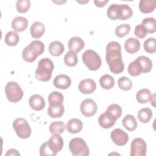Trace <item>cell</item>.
I'll return each mask as SVG.
<instances>
[{"instance_id":"1","label":"cell","mask_w":156,"mask_h":156,"mask_svg":"<svg viewBox=\"0 0 156 156\" xmlns=\"http://www.w3.org/2000/svg\"><path fill=\"white\" fill-rule=\"evenodd\" d=\"M106 62L110 70L114 74H120L124 69L122 59L121 47L116 41H110L106 46Z\"/></svg>"},{"instance_id":"2","label":"cell","mask_w":156,"mask_h":156,"mask_svg":"<svg viewBox=\"0 0 156 156\" xmlns=\"http://www.w3.org/2000/svg\"><path fill=\"white\" fill-rule=\"evenodd\" d=\"M44 50V43L40 40L32 41L28 46L25 47L22 52V57L26 62L31 63L36 60Z\"/></svg>"},{"instance_id":"3","label":"cell","mask_w":156,"mask_h":156,"mask_svg":"<svg viewBox=\"0 0 156 156\" xmlns=\"http://www.w3.org/2000/svg\"><path fill=\"white\" fill-rule=\"evenodd\" d=\"M54 68L52 61L48 58H43L38 63V68L35 70V77L42 82H47L51 78L52 72Z\"/></svg>"},{"instance_id":"4","label":"cell","mask_w":156,"mask_h":156,"mask_svg":"<svg viewBox=\"0 0 156 156\" xmlns=\"http://www.w3.org/2000/svg\"><path fill=\"white\" fill-rule=\"evenodd\" d=\"M83 63L91 71L98 70L101 66L102 61L100 56L94 51L86 50L82 54Z\"/></svg>"},{"instance_id":"5","label":"cell","mask_w":156,"mask_h":156,"mask_svg":"<svg viewBox=\"0 0 156 156\" xmlns=\"http://www.w3.org/2000/svg\"><path fill=\"white\" fill-rule=\"evenodd\" d=\"M69 148L74 156H88L90 154L86 142L81 138L71 139L69 143Z\"/></svg>"},{"instance_id":"6","label":"cell","mask_w":156,"mask_h":156,"mask_svg":"<svg viewBox=\"0 0 156 156\" xmlns=\"http://www.w3.org/2000/svg\"><path fill=\"white\" fill-rule=\"evenodd\" d=\"M5 93L7 99L11 102L20 101L23 96V91L15 82H9L5 87Z\"/></svg>"},{"instance_id":"7","label":"cell","mask_w":156,"mask_h":156,"mask_svg":"<svg viewBox=\"0 0 156 156\" xmlns=\"http://www.w3.org/2000/svg\"><path fill=\"white\" fill-rule=\"evenodd\" d=\"M13 128L18 136L21 138H27L31 134V129L28 122L23 118H18L14 120Z\"/></svg>"},{"instance_id":"8","label":"cell","mask_w":156,"mask_h":156,"mask_svg":"<svg viewBox=\"0 0 156 156\" xmlns=\"http://www.w3.org/2000/svg\"><path fill=\"white\" fill-rule=\"evenodd\" d=\"M147 144L144 140L140 138H134L131 143V156H145L146 154Z\"/></svg>"},{"instance_id":"9","label":"cell","mask_w":156,"mask_h":156,"mask_svg":"<svg viewBox=\"0 0 156 156\" xmlns=\"http://www.w3.org/2000/svg\"><path fill=\"white\" fill-rule=\"evenodd\" d=\"M80 112L87 117L94 116L98 109L97 104L94 101L91 99H86L80 104Z\"/></svg>"},{"instance_id":"10","label":"cell","mask_w":156,"mask_h":156,"mask_svg":"<svg viewBox=\"0 0 156 156\" xmlns=\"http://www.w3.org/2000/svg\"><path fill=\"white\" fill-rule=\"evenodd\" d=\"M110 136L113 143L118 146L126 145L129 140L128 134L121 129H114L111 132Z\"/></svg>"},{"instance_id":"11","label":"cell","mask_w":156,"mask_h":156,"mask_svg":"<svg viewBox=\"0 0 156 156\" xmlns=\"http://www.w3.org/2000/svg\"><path fill=\"white\" fill-rule=\"evenodd\" d=\"M79 91L83 94H91L96 89V83L93 79H86L81 80L78 86Z\"/></svg>"},{"instance_id":"12","label":"cell","mask_w":156,"mask_h":156,"mask_svg":"<svg viewBox=\"0 0 156 156\" xmlns=\"http://www.w3.org/2000/svg\"><path fill=\"white\" fill-rule=\"evenodd\" d=\"M47 143L50 149L55 154L60 151L63 146V140L59 135H52Z\"/></svg>"},{"instance_id":"13","label":"cell","mask_w":156,"mask_h":156,"mask_svg":"<svg viewBox=\"0 0 156 156\" xmlns=\"http://www.w3.org/2000/svg\"><path fill=\"white\" fill-rule=\"evenodd\" d=\"M53 83L57 88L66 90L70 87L71 84V80L67 75L59 74L54 78Z\"/></svg>"},{"instance_id":"14","label":"cell","mask_w":156,"mask_h":156,"mask_svg":"<svg viewBox=\"0 0 156 156\" xmlns=\"http://www.w3.org/2000/svg\"><path fill=\"white\" fill-rule=\"evenodd\" d=\"M29 104L32 109L35 111L43 110L45 107V101L44 98L39 94H34L30 96Z\"/></svg>"},{"instance_id":"15","label":"cell","mask_w":156,"mask_h":156,"mask_svg":"<svg viewBox=\"0 0 156 156\" xmlns=\"http://www.w3.org/2000/svg\"><path fill=\"white\" fill-rule=\"evenodd\" d=\"M28 26L27 20L23 16H17L12 21V27L15 32H20L26 29Z\"/></svg>"},{"instance_id":"16","label":"cell","mask_w":156,"mask_h":156,"mask_svg":"<svg viewBox=\"0 0 156 156\" xmlns=\"http://www.w3.org/2000/svg\"><path fill=\"white\" fill-rule=\"evenodd\" d=\"M116 119L111 116L108 113L105 112L102 113L98 119L99 124L104 129H109L112 127L116 122Z\"/></svg>"},{"instance_id":"17","label":"cell","mask_w":156,"mask_h":156,"mask_svg":"<svg viewBox=\"0 0 156 156\" xmlns=\"http://www.w3.org/2000/svg\"><path fill=\"white\" fill-rule=\"evenodd\" d=\"M125 50L129 54H135L137 52L140 48V42L135 38H129L124 43Z\"/></svg>"},{"instance_id":"18","label":"cell","mask_w":156,"mask_h":156,"mask_svg":"<svg viewBox=\"0 0 156 156\" xmlns=\"http://www.w3.org/2000/svg\"><path fill=\"white\" fill-rule=\"evenodd\" d=\"M68 46L70 51L77 53L80 52L84 48L85 43L81 38L78 37H73L68 41Z\"/></svg>"},{"instance_id":"19","label":"cell","mask_w":156,"mask_h":156,"mask_svg":"<svg viewBox=\"0 0 156 156\" xmlns=\"http://www.w3.org/2000/svg\"><path fill=\"white\" fill-rule=\"evenodd\" d=\"M66 127L68 132L71 133H77L82 130L83 123L79 119L73 118L68 121Z\"/></svg>"},{"instance_id":"20","label":"cell","mask_w":156,"mask_h":156,"mask_svg":"<svg viewBox=\"0 0 156 156\" xmlns=\"http://www.w3.org/2000/svg\"><path fill=\"white\" fill-rule=\"evenodd\" d=\"M45 31V27L44 24L40 22L36 21L34 23L30 28V32L31 36L34 38H39L44 34Z\"/></svg>"},{"instance_id":"21","label":"cell","mask_w":156,"mask_h":156,"mask_svg":"<svg viewBox=\"0 0 156 156\" xmlns=\"http://www.w3.org/2000/svg\"><path fill=\"white\" fill-rule=\"evenodd\" d=\"M64 106L62 104L49 105L48 108V114L52 118H60L64 113Z\"/></svg>"},{"instance_id":"22","label":"cell","mask_w":156,"mask_h":156,"mask_svg":"<svg viewBox=\"0 0 156 156\" xmlns=\"http://www.w3.org/2000/svg\"><path fill=\"white\" fill-rule=\"evenodd\" d=\"M156 6L155 0H141L139 2L140 10L143 13L152 12Z\"/></svg>"},{"instance_id":"23","label":"cell","mask_w":156,"mask_h":156,"mask_svg":"<svg viewBox=\"0 0 156 156\" xmlns=\"http://www.w3.org/2000/svg\"><path fill=\"white\" fill-rule=\"evenodd\" d=\"M64 50V46L60 41H54L49 44V52L53 56H60L62 54Z\"/></svg>"},{"instance_id":"24","label":"cell","mask_w":156,"mask_h":156,"mask_svg":"<svg viewBox=\"0 0 156 156\" xmlns=\"http://www.w3.org/2000/svg\"><path fill=\"white\" fill-rule=\"evenodd\" d=\"M122 125L124 128L129 131H133L138 126V122L133 115H127L122 119Z\"/></svg>"},{"instance_id":"25","label":"cell","mask_w":156,"mask_h":156,"mask_svg":"<svg viewBox=\"0 0 156 156\" xmlns=\"http://www.w3.org/2000/svg\"><path fill=\"white\" fill-rule=\"evenodd\" d=\"M137 116L141 122L147 123L149 122L152 116V110L149 107L143 108L138 111Z\"/></svg>"},{"instance_id":"26","label":"cell","mask_w":156,"mask_h":156,"mask_svg":"<svg viewBox=\"0 0 156 156\" xmlns=\"http://www.w3.org/2000/svg\"><path fill=\"white\" fill-rule=\"evenodd\" d=\"M151 96V92L149 90L143 88L136 93V99L140 104H145L150 101Z\"/></svg>"},{"instance_id":"27","label":"cell","mask_w":156,"mask_h":156,"mask_svg":"<svg viewBox=\"0 0 156 156\" xmlns=\"http://www.w3.org/2000/svg\"><path fill=\"white\" fill-rule=\"evenodd\" d=\"M99 83L102 88L110 90L115 85V79L109 74H104L99 79Z\"/></svg>"},{"instance_id":"28","label":"cell","mask_w":156,"mask_h":156,"mask_svg":"<svg viewBox=\"0 0 156 156\" xmlns=\"http://www.w3.org/2000/svg\"><path fill=\"white\" fill-rule=\"evenodd\" d=\"M136 59L140 63L143 73H147L152 69V62L149 57L141 55L138 57Z\"/></svg>"},{"instance_id":"29","label":"cell","mask_w":156,"mask_h":156,"mask_svg":"<svg viewBox=\"0 0 156 156\" xmlns=\"http://www.w3.org/2000/svg\"><path fill=\"white\" fill-rule=\"evenodd\" d=\"M107 15L112 20H119L120 16V5L116 4H111L107 9Z\"/></svg>"},{"instance_id":"30","label":"cell","mask_w":156,"mask_h":156,"mask_svg":"<svg viewBox=\"0 0 156 156\" xmlns=\"http://www.w3.org/2000/svg\"><path fill=\"white\" fill-rule=\"evenodd\" d=\"M66 126L62 121H54L52 122L49 127V132L52 135H60L65 130Z\"/></svg>"},{"instance_id":"31","label":"cell","mask_w":156,"mask_h":156,"mask_svg":"<svg viewBox=\"0 0 156 156\" xmlns=\"http://www.w3.org/2000/svg\"><path fill=\"white\" fill-rule=\"evenodd\" d=\"M128 73L132 76H137L143 73L142 68L136 59L129 65Z\"/></svg>"},{"instance_id":"32","label":"cell","mask_w":156,"mask_h":156,"mask_svg":"<svg viewBox=\"0 0 156 156\" xmlns=\"http://www.w3.org/2000/svg\"><path fill=\"white\" fill-rule=\"evenodd\" d=\"M49 105L62 104L63 102V95L58 91H52L48 96Z\"/></svg>"},{"instance_id":"33","label":"cell","mask_w":156,"mask_h":156,"mask_svg":"<svg viewBox=\"0 0 156 156\" xmlns=\"http://www.w3.org/2000/svg\"><path fill=\"white\" fill-rule=\"evenodd\" d=\"M19 39V35L17 33L13 31H9L5 35L4 41L7 45L14 46L18 44Z\"/></svg>"},{"instance_id":"34","label":"cell","mask_w":156,"mask_h":156,"mask_svg":"<svg viewBox=\"0 0 156 156\" xmlns=\"http://www.w3.org/2000/svg\"><path fill=\"white\" fill-rule=\"evenodd\" d=\"M78 58L76 52L69 51L66 52L64 57V62L68 66H74L77 65Z\"/></svg>"},{"instance_id":"35","label":"cell","mask_w":156,"mask_h":156,"mask_svg":"<svg viewBox=\"0 0 156 156\" xmlns=\"http://www.w3.org/2000/svg\"><path fill=\"white\" fill-rule=\"evenodd\" d=\"M141 25L146 29L147 32L150 34H153L156 30L155 20L154 18H146L141 23Z\"/></svg>"},{"instance_id":"36","label":"cell","mask_w":156,"mask_h":156,"mask_svg":"<svg viewBox=\"0 0 156 156\" xmlns=\"http://www.w3.org/2000/svg\"><path fill=\"white\" fill-rule=\"evenodd\" d=\"M120 5V16L119 20H126L129 19L132 16L133 11L131 7L127 4H119Z\"/></svg>"},{"instance_id":"37","label":"cell","mask_w":156,"mask_h":156,"mask_svg":"<svg viewBox=\"0 0 156 156\" xmlns=\"http://www.w3.org/2000/svg\"><path fill=\"white\" fill-rule=\"evenodd\" d=\"M105 112L108 113L116 119L119 118L122 115V108L118 104H113L110 105L107 107Z\"/></svg>"},{"instance_id":"38","label":"cell","mask_w":156,"mask_h":156,"mask_svg":"<svg viewBox=\"0 0 156 156\" xmlns=\"http://www.w3.org/2000/svg\"><path fill=\"white\" fill-rule=\"evenodd\" d=\"M144 49L146 52L149 54L155 53L156 51V41L154 38H149L144 42Z\"/></svg>"},{"instance_id":"39","label":"cell","mask_w":156,"mask_h":156,"mask_svg":"<svg viewBox=\"0 0 156 156\" xmlns=\"http://www.w3.org/2000/svg\"><path fill=\"white\" fill-rule=\"evenodd\" d=\"M118 85L120 89L124 91H129L132 87V82L127 77H121L118 80Z\"/></svg>"},{"instance_id":"40","label":"cell","mask_w":156,"mask_h":156,"mask_svg":"<svg viewBox=\"0 0 156 156\" xmlns=\"http://www.w3.org/2000/svg\"><path fill=\"white\" fill-rule=\"evenodd\" d=\"M130 30V26L129 24H122L115 28V34L119 38L127 35Z\"/></svg>"},{"instance_id":"41","label":"cell","mask_w":156,"mask_h":156,"mask_svg":"<svg viewBox=\"0 0 156 156\" xmlns=\"http://www.w3.org/2000/svg\"><path fill=\"white\" fill-rule=\"evenodd\" d=\"M30 6V1L29 0H18L16 3V8L19 13L27 12Z\"/></svg>"},{"instance_id":"42","label":"cell","mask_w":156,"mask_h":156,"mask_svg":"<svg viewBox=\"0 0 156 156\" xmlns=\"http://www.w3.org/2000/svg\"><path fill=\"white\" fill-rule=\"evenodd\" d=\"M40 155L41 156H48V155H52L54 156L56 154L50 149L49 147L48 143L45 142L43 143L40 149Z\"/></svg>"},{"instance_id":"43","label":"cell","mask_w":156,"mask_h":156,"mask_svg":"<svg viewBox=\"0 0 156 156\" xmlns=\"http://www.w3.org/2000/svg\"><path fill=\"white\" fill-rule=\"evenodd\" d=\"M134 34L136 37L139 38H143L146 36L147 32L141 24H138L135 27Z\"/></svg>"},{"instance_id":"44","label":"cell","mask_w":156,"mask_h":156,"mask_svg":"<svg viewBox=\"0 0 156 156\" xmlns=\"http://www.w3.org/2000/svg\"><path fill=\"white\" fill-rule=\"evenodd\" d=\"M96 6L98 7H104L107 3L108 2V0H95L94 1Z\"/></svg>"},{"instance_id":"45","label":"cell","mask_w":156,"mask_h":156,"mask_svg":"<svg viewBox=\"0 0 156 156\" xmlns=\"http://www.w3.org/2000/svg\"><path fill=\"white\" fill-rule=\"evenodd\" d=\"M6 156L8 155H20V154L18 152L17 150L14 149H11L10 150H8L7 153L5 154Z\"/></svg>"}]
</instances>
